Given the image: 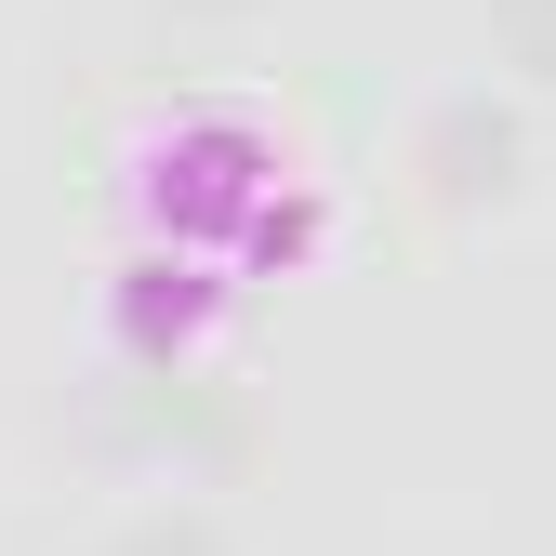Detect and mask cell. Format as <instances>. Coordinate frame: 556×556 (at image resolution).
Masks as SVG:
<instances>
[{
  "mask_svg": "<svg viewBox=\"0 0 556 556\" xmlns=\"http://www.w3.org/2000/svg\"><path fill=\"white\" fill-rule=\"evenodd\" d=\"M318 252V199H252V265H292Z\"/></svg>",
  "mask_w": 556,
  "mask_h": 556,
  "instance_id": "obj_6",
  "label": "cell"
},
{
  "mask_svg": "<svg viewBox=\"0 0 556 556\" xmlns=\"http://www.w3.org/2000/svg\"><path fill=\"white\" fill-rule=\"evenodd\" d=\"M106 438L147 451V464H199V477H239V464L265 451L252 397H239L226 371H199V358H132L119 397H106Z\"/></svg>",
  "mask_w": 556,
  "mask_h": 556,
  "instance_id": "obj_1",
  "label": "cell"
},
{
  "mask_svg": "<svg viewBox=\"0 0 556 556\" xmlns=\"http://www.w3.org/2000/svg\"><path fill=\"white\" fill-rule=\"evenodd\" d=\"M160 14H186V27H239V14H265V0H160Z\"/></svg>",
  "mask_w": 556,
  "mask_h": 556,
  "instance_id": "obj_7",
  "label": "cell"
},
{
  "mask_svg": "<svg viewBox=\"0 0 556 556\" xmlns=\"http://www.w3.org/2000/svg\"><path fill=\"white\" fill-rule=\"evenodd\" d=\"M491 66L504 93H556V0H491Z\"/></svg>",
  "mask_w": 556,
  "mask_h": 556,
  "instance_id": "obj_4",
  "label": "cell"
},
{
  "mask_svg": "<svg viewBox=\"0 0 556 556\" xmlns=\"http://www.w3.org/2000/svg\"><path fill=\"white\" fill-rule=\"evenodd\" d=\"M410 173H425L438 213H504V199L530 186V119H517V93H451L425 119V147H410Z\"/></svg>",
  "mask_w": 556,
  "mask_h": 556,
  "instance_id": "obj_2",
  "label": "cell"
},
{
  "mask_svg": "<svg viewBox=\"0 0 556 556\" xmlns=\"http://www.w3.org/2000/svg\"><path fill=\"white\" fill-rule=\"evenodd\" d=\"M93 556H226V517H199V504H147V517H119Z\"/></svg>",
  "mask_w": 556,
  "mask_h": 556,
  "instance_id": "obj_5",
  "label": "cell"
},
{
  "mask_svg": "<svg viewBox=\"0 0 556 556\" xmlns=\"http://www.w3.org/2000/svg\"><path fill=\"white\" fill-rule=\"evenodd\" d=\"M160 199H186V213H239V199H265V147L239 119H199L186 147L160 160Z\"/></svg>",
  "mask_w": 556,
  "mask_h": 556,
  "instance_id": "obj_3",
  "label": "cell"
}]
</instances>
